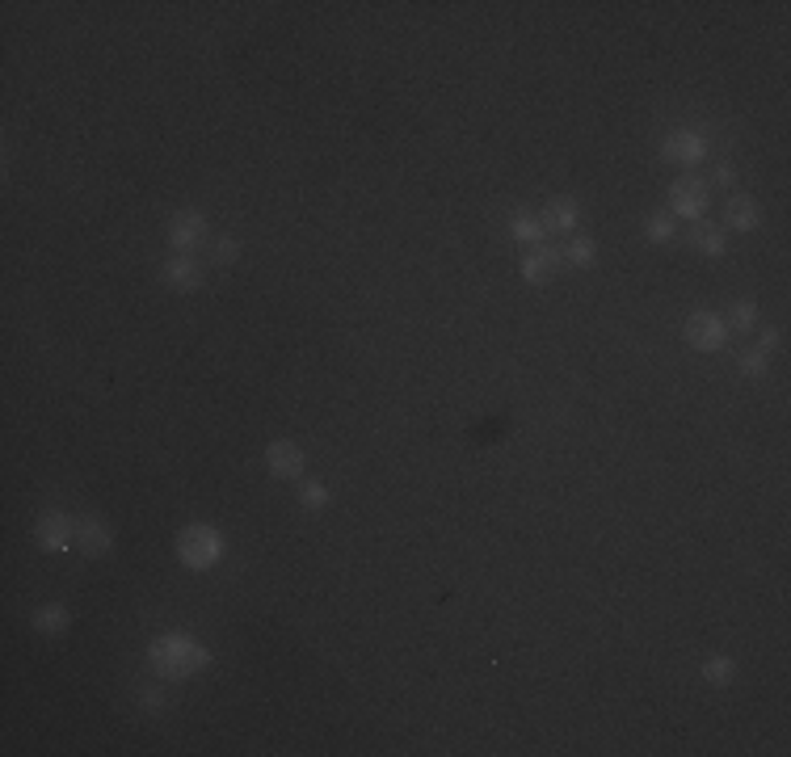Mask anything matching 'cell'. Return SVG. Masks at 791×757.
Returning a JSON list of instances; mask_svg holds the SVG:
<instances>
[{
	"mask_svg": "<svg viewBox=\"0 0 791 757\" xmlns=\"http://www.w3.org/2000/svg\"><path fill=\"white\" fill-rule=\"evenodd\" d=\"M148 665L160 682H186L211 665V648L190 631H160L148 644Z\"/></svg>",
	"mask_w": 791,
	"mask_h": 757,
	"instance_id": "1",
	"label": "cell"
},
{
	"mask_svg": "<svg viewBox=\"0 0 791 757\" xmlns=\"http://www.w3.org/2000/svg\"><path fill=\"white\" fill-rule=\"evenodd\" d=\"M223 551H228V543H223V530L219 526H211V522L181 526V535H177V560L186 564L190 572H211L223 560Z\"/></svg>",
	"mask_w": 791,
	"mask_h": 757,
	"instance_id": "2",
	"label": "cell"
},
{
	"mask_svg": "<svg viewBox=\"0 0 791 757\" xmlns=\"http://www.w3.org/2000/svg\"><path fill=\"white\" fill-rule=\"evenodd\" d=\"M682 337H686V345H695V350L716 354V350H724V345H728L733 329H728V320H724L720 312L695 308L691 316H686V324H682Z\"/></svg>",
	"mask_w": 791,
	"mask_h": 757,
	"instance_id": "3",
	"label": "cell"
},
{
	"mask_svg": "<svg viewBox=\"0 0 791 757\" xmlns=\"http://www.w3.org/2000/svg\"><path fill=\"white\" fill-rule=\"evenodd\" d=\"M707 152H712V139H707V131H699V127H674L661 139V156L669 160V165H682V169H695L699 160H707Z\"/></svg>",
	"mask_w": 791,
	"mask_h": 757,
	"instance_id": "4",
	"label": "cell"
},
{
	"mask_svg": "<svg viewBox=\"0 0 791 757\" xmlns=\"http://www.w3.org/2000/svg\"><path fill=\"white\" fill-rule=\"evenodd\" d=\"M207 236H211L207 215L194 211V207L173 211V215H169V223H165V240H169V249H173V253L194 257V249H202V244H207Z\"/></svg>",
	"mask_w": 791,
	"mask_h": 757,
	"instance_id": "5",
	"label": "cell"
},
{
	"mask_svg": "<svg viewBox=\"0 0 791 757\" xmlns=\"http://www.w3.org/2000/svg\"><path fill=\"white\" fill-rule=\"evenodd\" d=\"M665 202H669V211L674 215H682V219H707V207H712V186H707L703 177H678L674 186H669V194H665Z\"/></svg>",
	"mask_w": 791,
	"mask_h": 757,
	"instance_id": "6",
	"label": "cell"
},
{
	"mask_svg": "<svg viewBox=\"0 0 791 757\" xmlns=\"http://www.w3.org/2000/svg\"><path fill=\"white\" fill-rule=\"evenodd\" d=\"M34 543L47 551V556H64V551L76 547V522L64 514V509H43L34 522Z\"/></svg>",
	"mask_w": 791,
	"mask_h": 757,
	"instance_id": "7",
	"label": "cell"
},
{
	"mask_svg": "<svg viewBox=\"0 0 791 757\" xmlns=\"http://www.w3.org/2000/svg\"><path fill=\"white\" fill-rule=\"evenodd\" d=\"M303 467H308V459L291 438H274L266 446V472L274 480H303Z\"/></svg>",
	"mask_w": 791,
	"mask_h": 757,
	"instance_id": "8",
	"label": "cell"
},
{
	"mask_svg": "<svg viewBox=\"0 0 791 757\" xmlns=\"http://www.w3.org/2000/svg\"><path fill=\"white\" fill-rule=\"evenodd\" d=\"M76 547L85 551L89 560H106L110 551H114V530H110V522L97 518V514L80 518V522H76Z\"/></svg>",
	"mask_w": 791,
	"mask_h": 757,
	"instance_id": "9",
	"label": "cell"
},
{
	"mask_svg": "<svg viewBox=\"0 0 791 757\" xmlns=\"http://www.w3.org/2000/svg\"><path fill=\"white\" fill-rule=\"evenodd\" d=\"M577 219H581V207H577V198H573V194H556V198H547V202H543V211H539V223H543V232H547V236H564V232H573V228H577Z\"/></svg>",
	"mask_w": 791,
	"mask_h": 757,
	"instance_id": "10",
	"label": "cell"
},
{
	"mask_svg": "<svg viewBox=\"0 0 791 757\" xmlns=\"http://www.w3.org/2000/svg\"><path fill=\"white\" fill-rule=\"evenodd\" d=\"M160 282L169 286V291H181V295H190V291H198L202 282V265L194 261V257H186V253H173L165 265H160Z\"/></svg>",
	"mask_w": 791,
	"mask_h": 757,
	"instance_id": "11",
	"label": "cell"
},
{
	"mask_svg": "<svg viewBox=\"0 0 791 757\" xmlns=\"http://www.w3.org/2000/svg\"><path fill=\"white\" fill-rule=\"evenodd\" d=\"M560 265H564V257L556 244H535V249H526V257H522V278L531 286H543V282H552Z\"/></svg>",
	"mask_w": 791,
	"mask_h": 757,
	"instance_id": "12",
	"label": "cell"
},
{
	"mask_svg": "<svg viewBox=\"0 0 791 757\" xmlns=\"http://www.w3.org/2000/svg\"><path fill=\"white\" fill-rule=\"evenodd\" d=\"M686 244H691L699 257H712V261H720V257L728 253L724 228H720V223H712V219H695L691 232H686Z\"/></svg>",
	"mask_w": 791,
	"mask_h": 757,
	"instance_id": "13",
	"label": "cell"
},
{
	"mask_svg": "<svg viewBox=\"0 0 791 757\" xmlns=\"http://www.w3.org/2000/svg\"><path fill=\"white\" fill-rule=\"evenodd\" d=\"M724 228H733V232H758V228H762V207H758V198H749V194H728Z\"/></svg>",
	"mask_w": 791,
	"mask_h": 757,
	"instance_id": "14",
	"label": "cell"
},
{
	"mask_svg": "<svg viewBox=\"0 0 791 757\" xmlns=\"http://www.w3.org/2000/svg\"><path fill=\"white\" fill-rule=\"evenodd\" d=\"M68 623H72V615H68L64 602H43V606H38L34 615H30V627L38 631V636H64Z\"/></svg>",
	"mask_w": 791,
	"mask_h": 757,
	"instance_id": "15",
	"label": "cell"
},
{
	"mask_svg": "<svg viewBox=\"0 0 791 757\" xmlns=\"http://www.w3.org/2000/svg\"><path fill=\"white\" fill-rule=\"evenodd\" d=\"M510 236H514L518 244H526V249H535V244H547L543 223H539V215H531V211H514V215H510Z\"/></svg>",
	"mask_w": 791,
	"mask_h": 757,
	"instance_id": "16",
	"label": "cell"
},
{
	"mask_svg": "<svg viewBox=\"0 0 791 757\" xmlns=\"http://www.w3.org/2000/svg\"><path fill=\"white\" fill-rule=\"evenodd\" d=\"M699 678H703L707 686H728V682L737 678V661L724 657V652H716V657H707V661L699 665Z\"/></svg>",
	"mask_w": 791,
	"mask_h": 757,
	"instance_id": "17",
	"label": "cell"
},
{
	"mask_svg": "<svg viewBox=\"0 0 791 757\" xmlns=\"http://www.w3.org/2000/svg\"><path fill=\"white\" fill-rule=\"evenodd\" d=\"M737 371H741V379H766L770 354L762 350V345H745V350L737 354Z\"/></svg>",
	"mask_w": 791,
	"mask_h": 757,
	"instance_id": "18",
	"label": "cell"
},
{
	"mask_svg": "<svg viewBox=\"0 0 791 757\" xmlns=\"http://www.w3.org/2000/svg\"><path fill=\"white\" fill-rule=\"evenodd\" d=\"M560 257L569 261V265H577V270H585V265H594V261H598V244H594L590 236H577V240L564 244Z\"/></svg>",
	"mask_w": 791,
	"mask_h": 757,
	"instance_id": "19",
	"label": "cell"
},
{
	"mask_svg": "<svg viewBox=\"0 0 791 757\" xmlns=\"http://www.w3.org/2000/svg\"><path fill=\"white\" fill-rule=\"evenodd\" d=\"M758 324V303L754 299H737L733 308H728V329L733 333H754Z\"/></svg>",
	"mask_w": 791,
	"mask_h": 757,
	"instance_id": "20",
	"label": "cell"
},
{
	"mask_svg": "<svg viewBox=\"0 0 791 757\" xmlns=\"http://www.w3.org/2000/svg\"><path fill=\"white\" fill-rule=\"evenodd\" d=\"M644 236L653 240V244H669L678 236V228H674V215H665V211H653L644 219Z\"/></svg>",
	"mask_w": 791,
	"mask_h": 757,
	"instance_id": "21",
	"label": "cell"
},
{
	"mask_svg": "<svg viewBox=\"0 0 791 757\" xmlns=\"http://www.w3.org/2000/svg\"><path fill=\"white\" fill-rule=\"evenodd\" d=\"M329 501H333L329 484H320V480H299V505H303V509H324Z\"/></svg>",
	"mask_w": 791,
	"mask_h": 757,
	"instance_id": "22",
	"label": "cell"
},
{
	"mask_svg": "<svg viewBox=\"0 0 791 757\" xmlns=\"http://www.w3.org/2000/svg\"><path fill=\"white\" fill-rule=\"evenodd\" d=\"M211 257H215V265H232V261L240 257V240H236V236H223V240H215Z\"/></svg>",
	"mask_w": 791,
	"mask_h": 757,
	"instance_id": "23",
	"label": "cell"
},
{
	"mask_svg": "<svg viewBox=\"0 0 791 757\" xmlns=\"http://www.w3.org/2000/svg\"><path fill=\"white\" fill-rule=\"evenodd\" d=\"M733 181H737V165H733V160H720V165L712 169V181H707V186H724V190H733Z\"/></svg>",
	"mask_w": 791,
	"mask_h": 757,
	"instance_id": "24",
	"label": "cell"
},
{
	"mask_svg": "<svg viewBox=\"0 0 791 757\" xmlns=\"http://www.w3.org/2000/svg\"><path fill=\"white\" fill-rule=\"evenodd\" d=\"M758 345H762L766 354H775L779 345H783V329H775V324H766V329H762V337H758Z\"/></svg>",
	"mask_w": 791,
	"mask_h": 757,
	"instance_id": "25",
	"label": "cell"
},
{
	"mask_svg": "<svg viewBox=\"0 0 791 757\" xmlns=\"http://www.w3.org/2000/svg\"><path fill=\"white\" fill-rule=\"evenodd\" d=\"M139 699H144V707H152V711H160V707H165V694H160V690H144V694H139Z\"/></svg>",
	"mask_w": 791,
	"mask_h": 757,
	"instance_id": "26",
	"label": "cell"
}]
</instances>
